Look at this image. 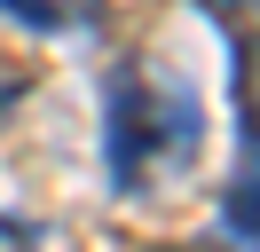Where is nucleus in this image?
<instances>
[{
    "label": "nucleus",
    "mask_w": 260,
    "mask_h": 252,
    "mask_svg": "<svg viewBox=\"0 0 260 252\" xmlns=\"http://www.w3.org/2000/svg\"><path fill=\"white\" fill-rule=\"evenodd\" d=\"M205 150V103L189 79L158 63H118L103 94V173L118 197H150L158 181L197 166Z\"/></svg>",
    "instance_id": "f257e3e1"
},
{
    "label": "nucleus",
    "mask_w": 260,
    "mask_h": 252,
    "mask_svg": "<svg viewBox=\"0 0 260 252\" xmlns=\"http://www.w3.org/2000/svg\"><path fill=\"white\" fill-rule=\"evenodd\" d=\"M221 229L237 236L244 252H260V150H244V173H237V189H229V205H221Z\"/></svg>",
    "instance_id": "f03ea898"
},
{
    "label": "nucleus",
    "mask_w": 260,
    "mask_h": 252,
    "mask_svg": "<svg viewBox=\"0 0 260 252\" xmlns=\"http://www.w3.org/2000/svg\"><path fill=\"white\" fill-rule=\"evenodd\" d=\"M0 16H16L24 32H63L71 8H55V0H0Z\"/></svg>",
    "instance_id": "7ed1b4c3"
},
{
    "label": "nucleus",
    "mask_w": 260,
    "mask_h": 252,
    "mask_svg": "<svg viewBox=\"0 0 260 252\" xmlns=\"http://www.w3.org/2000/svg\"><path fill=\"white\" fill-rule=\"evenodd\" d=\"M24 87H32V71H24V63H8V71H0V110L16 103V94H24Z\"/></svg>",
    "instance_id": "20e7f679"
},
{
    "label": "nucleus",
    "mask_w": 260,
    "mask_h": 252,
    "mask_svg": "<svg viewBox=\"0 0 260 252\" xmlns=\"http://www.w3.org/2000/svg\"><path fill=\"white\" fill-rule=\"evenodd\" d=\"M158 252H213V244H158Z\"/></svg>",
    "instance_id": "39448f33"
}]
</instances>
